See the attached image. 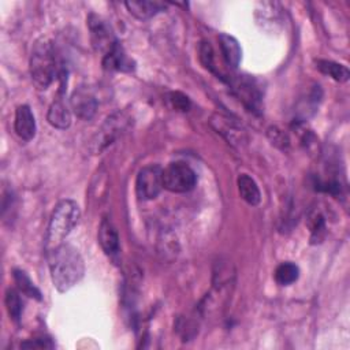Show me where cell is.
Listing matches in <instances>:
<instances>
[{"label":"cell","mask_w":350,"mask_h":350,"mask_svg":"<svg viewBox=\"0 0 350 350\" xmlns=\"http://www.w3.org/2000/svg\"><path fill=\"white\" fill-rule=\"evenodd\" d=\"M46 256L51 279L59 293L68 291L83 278L85 262L78 249L72 245L62 243Z\"/></svg>","instance_id":"obj_1"},{"label":"cell","mask_w":350,"mask_h":350,"mask_svg":"<svg viewBox=\"0 0 350 350\" xmlns=\"http://www.w3.org/2000/svg\"><path fill=\"white\" fill-rule=\"evenodd\" d=\"M79 217H81V211L75 201L62 200L55 205L48 223L46 235H45L44 247L46 254L53 252L62 243H64V238L77 226Z\"/></svg>","instance_id":"obj_2"},{"label":"cell","mask_w":350,"mask_h":350,"mask_svg":"<svg viewBox=\"0 0 350 350\" xmlns=\"http://www.w3.org/2000/svg\"><path fill=\"white\" fill-rule=\"evenodd\" d=\"M60 71L52 41L44 37L37 40L30 55V75L36 88L40 90L48 89L53 79L59 78Z\"/></svg>","instance_id":"obj_3"},{"label":"cell","mask_w":350,"mask_h":350,"mask_svg":"<svg viewBox=\"0 0 350 350\" xmlns=\"http://www.w3.org/2000/svg\"><path fill=\"white\" fill-rule=\"evenodd\" d=\"M130 116L123 111H118L109 115L92 138L89 146L90 152L94 154L100 153L108 145L113 144L119 137H122L126 133V130L130 127Z\"/></svg>","instance_id":"obj_4"},{"label":"cell","mask_w":350,"mask_h":350,"mask_svg":"<svg viewBox=\"0 0 350 350\" xmlns=\"http://www.w3.org/2000/svg\"><path fill=\"white\" fill-rule=\"evenodd\" d=\"M197 175L194 170L183 161L170 163L163 170V187L172 193H187L194 189Z\"/></svg>","instance_id":"obj_5"},{"label":"cell","mask_w":350,"mask_h":350,"mask_svg":"<svg viewBox=\"0 0 350 350\" xmlns=\"http://www.w3.org/2000/svg\"><path fill=\"white\" fill-rule=\"evenodd\" d=\"M163 189V168L149 164L141 168L135 179V193L141 200L156 198Z\"/></svg>","instance_id":"obj_6"},{"label":"cell","mask_w":350,"mask_h":350,"mask_svg":"<svg viewBox=\"0 0 350 350\" xmlns=\"http://www.w3.org/2000/svg\"><path fill=\"white\" fill-rule=\"evenodd\" d=\"M88 26L90 31V41L92 46L96 52L103 53V56L109 52L119 41L116 40L112 29L108 26V23L96 14H90L88 16Z\"/></svg>","instance_id":"obj_7"},{"label":"cell","mask_w":350,"mask_h":350,"mask_svg":"<svg viewBox=\"0 0 350 350\" xmlns=\"http://www.w3.org/2000/svg\"><path fill=\"white\" fill-rule=\"evenodd\" d=\"M227 82L232 89L234 94L242 101V104L249 111H253L256 113L261 111V93L253 79L245 75H238L230 78Z\"/></svg>","instance_id":"obj_8"},{"label":"cell","mask_w":350,"mask_h":350,"mask_svg":"<svg viewBox=\"0 0 350 350\" xmlns=\"http://www.w3.org/2000/svg\"><path fill=\"white\" fill-rule=\"evenodd\" d=\"M70 104L74 113L82 120L92 119L97 111V100L94 94L90 89L83 86H79L72 92Z\"/></svg>","instance_id":"obj_9"},{"label":"cell","mask_w":350,"mask_h":350,"mask_svg":"<svg viewBox=\"0 0 350 350\" xmlns=\"http://www.w3.org/2000/svg\"><path fill=\"white\" fill-rule=\"evenodd\" d=\"M211 124L216 130V133L223 135L227 139V142L231 145L241 146L242 144H245L247 141L245 130L235 120H232L227 116L216 113L212 116Z\"/></svg>","instance_id":"obj_10"},{"label":"cell","mask_w":350,"mask_h":350,"mask_svg":"<svg viewBox=\"0 0 350 350\" xmlns=\"http://www.w3.org/2000/svg\"><path fill=\"white\" fill-rule=\"evenodd\" d=\"M97 239L107 256L116 257L119 254V250H120L119 234L116 231V227L108 217H104L101 220L98 232H97Z\"/></svg>","instance_id":"obj_11"},{"label":"cell","mask_w":350,"mask_h":350,"mask_svg":"<svg viewBox=\"0 0 350 350\" xmlns=\"http://www.w3.org/2000/svg\"><path fill=\"white\" fill-rule=\"evenodd\" d=\"M14 130L23 141H31L36 135V119L29 105L22 104L15 111Z\"/></svg>","instance_id":"obj_12"},{"label":"cell","mask_w":350,"mask_h":350,"mask_svg":"<svg viewBox=\"0 0 350 350\" xmlns=\"http://www.w3.org/2000/svg\"><path fill=\"white\" fill-rule=\"evenodd\" d=\"M103 67L107 71L130 72L135 68L134 62L127 56L123 46L118 42L109 52L103 56Z\"/></svg>","instance_id":"obj_13"},{"label":"cell","mask_w":350,"mask_h":350,"mask_svg":"<svg viewBox=\"0 0 350 350\" xmlns=\"http://www.w3.org/2000/svg\"><path fill=\"white\" fill-rule=\"evenodd\" d=\"M46 119L49 122L51 126L60 129V130H66L70 127L71 124V113L70 109L67 108L66 103L63 101L62 97H57L48 109V115Z\"/></svg>","instance_id":"obj_14"},{"label":"cell","mask_w":350,"mask_h":350,"mask_svg":"<svg viewBox=\"0 0 350 350\" xmlns=\"http://www.w3.org/2000/svg\"><path fill=\"white\" fill-rule=\"evenodd\" d=\"M219 45L221 51V56L226 64L231 68H237L241 62V46L239 42L230 34L221 33L219 36Z\"/></svg>","instance_id":"obj_15"},{"label":"cell","mask_w":350,"mask_h":350,"mask_svg":"<svg viewBox=\"0 0 350 350\" xmlns=\"http://www.w3.org/2000/svg\"><path fill=\"white\" fill-rule=\"evenodd\" d=\"M124 5L131 15L142 21L149 19L157 12L165 10V4L161 1H126Z\"/></svg>","instance_id":"obj_16"},{"label":"cell","mask_w":350,"mask_h":350,"mask_svg":"<svg viewBox=\"0 0 350 350\" xmlns=\"http://www.w3.org/2000/svg\"><path fill=\"white\" fill-rule=\"evenodd\" d=\"M237 185H238L239 194L245 202L253 206L260 204L261 193L256 180L252 176H249L247 174H241L237 179Z\"/></svg>","instance_id":"obj_17"},{"label":"cell","mask_w":350,"mask_h":350,"mask_svg":"<svg viewBox=\"0 0 350 350\" xmlns=\"http://www.w3.org/2000/svg\"><path fill=\"white\" fill-rule=\"evenodd\" d=\"M316 67L320 72H323L324 75L331 77L332 79H335L338 82H346L350 77V72H349L346 66L335 63L332 60L319 59V60H316Z\"/></svg>","instance_id":"obj_18"},{"label":"cell","mask_w":350,"mask_h":350,"mask_svg":"<svg viewBox=\"0 0 350 350\" xmlns=\"http://www.w3.org/2000/svg\"><path fill=\"white\" fill-rule=\"evenodd\" d=\"M273 276H275V280L278 284L290 286L294 282H297V279L299 276V268L297 264H294L291 261H283L276 267Z\"/></svg>","instance_id":"obj_19"},{"label":"cell","mask_w":350,"mask_h":350,"mask_svg":"<svg viewBox=\"0 0 350 350\" xmlns=\"http://www.w3.org/2000/svg\"><path fill=\"white\" fill-rule=\"evenodd\" d=\"M14 275V280L16 283V287L21 293H23L25 295L34 298L37 301H41V293L40 290L36 287V284L31 282V279L27 276V273L22 269H14L12 272Z\"/></svg>","instance_id":"obj_20"},{"label":"cell","mask_w":350,"mask_h":350,"mask_svg":"<svg viewBox=\"0 0 350 350\" xmlns=\"http://www.w3.org/2000/svg\"><path fill=\"white\" fill-rule=\"evenodd\" d=\"M5 308L10 319L18 323L23 312V301L21 299V295L15 288H8L5 291Z\"/></svg>","instance_id":"obj_21"},{"label":"cell","mask_w":350,"mask_h":350,"mask_svg":"<svg viewBox=\"0 0 350 350\" xmlns=\"http://www.w3.org/2000/svg\"><path fill=\"white\" fill-rule=\"evenodd\" d=\"M198 53H200V62L202 63V66L206 70H209L212 72H216L215 53H213V48H212L209 41H201L200 48H198Z\"/></svg>","instance_id":"obj_22"},{"label":"cell","mask_w":350,"mask_h":350,"mask_svg":"<svg viewBox=\"0 0 350 350\" xmlns=\"http://www.w3.org/2000/svg\"><path fill=\"white\" fill-rule=\"evenodd\" d=\"M167 100H168L170 105L172 107V109L180 111V112H187L191 105L189 97L180 92H170L167 94Z\"/></svg>","instance_id":"obj_23"},{"label":"cell","mask_w":350,"mask_h":350,"mask_svg":"<svg viewBox=\"0 0 350 350\" xmlns=\"http://www.w3.org/2000/svg\"><path fill=\"white\" fill-rule=\"evenodd\" d=\"M309 226H310V232H312V241L313 242H317V239L320 241L321 239L320 234L324 232V230H325L324 217L320 213L312 215L310 220H309Z\"/></svg>","instance_id":"obj_24"},{"label":"cell","mask_w":350,"mask_h":350,"mask_svg":"<svg viewBox=\"0 0 350 350\" xmlns=\"http://www.w3.org/2000/svg\"><path fill=\"white\" fill-rule=\"evenodd\" d=\"M268 137H269V139L272 141L273 145H276V146H279L282 149L288 146L290 141H288L287 135L282 130H279L278 127H269L268 129Z\"/></svg>","instance_id":"obj_25"},{"label":"cell","mask_w":350,"mask_h":350,"mask_svg":"<svg viewBox=\"0 0 350 350\" xmlns=\"http://www.w3.org/2000/svg\"><path fill=\"white\" fill-rule=\"evenodd\" d=\"M21 347H44V349H51L53 347V343L51 342V339H34V340H30V342H23L21 345Z\"/></svg>","instance_id":"obj_26"}]
</instances>
